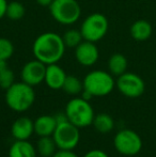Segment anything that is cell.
Listing matches in <instances>:
<instances>
[{
  "label": "cell",
  "instance_id": "obj_1",
  "mask_svg": "<svg viewBox=\"0 0 156 157\" xmlns=\"http://www.w3.org/2000/svg\"><path fill=\"white\" fill-rule=\"evenodd\" d=\"M65 48L61 35L56 32H45L34 40L32 52L36 60L48 65L58 63L64 55Z\"/></svg>",
  "mask_w": 156,
  "mask_h": 157
},
{
  "label": "cell",
  "instance_id": "obj_11",
  "mask_svg": "<svg viewBox=\"0 0 156 157\" xmlns=\"http://www.w3.org/2000/svg\"><path fill=\"white\" fill-rule=\"evenodd\" d=\"M100 52L95 43L83 40L75 48V58L83 66H92L98 60Z\"/></svg>",
  "mask_w": 156,
  "mask_h": 157
},
{
  "label": "cell",
  "instance_id": "obj_24",
  "mask_svg": "<svg viewBox=\"0 0 156 157\" xmlns=\"http://www.w3.org/2000/svg\"><path fill=\"white\" fill-rule=\"evenodd\" d=\"M13 83H15V75L11 68L6 67V70L0 72V88L6 90Z\"/></svg>",
  "mask_w": 156,
  "mask_h": 157
},
{
  "label": "cell",
  "instance_id": "obj_21",
  "mask_svg": "<svg viewBox=\"0 0 156 157\" xmlns=\"http://www.w3.org/2000/svg\"><path fill=\"white\" fill-rule=\"evenodd\" d=\"M26 14V8L19 1H11L8 3L6 16L11 21H21Z\"/></svg>",
  "mask_w": 156,
  "mask_h": 157
},
{
  "label": "cell",
  "instance_id": "obj_9",
  "mask_svg": "<svg viewBox=\"0 0 156 157\" xmlns=\"http://www.w3.org/2000/svg\"><path fill=\"white\" fill-rule=\"evenodd\" d=\"M116 87L121 94L129 98H137L144 93L146 83L139 75L135 73L125 72L120 75L116 81Z\"/></svg>",
  "mask_w": 156,
  "mask_h": 157
},
{
  "label": "cell",
  "instance_id": "obj_10",
  "mask_svg": "<svg viewBox=\"0 0 156 157\" xmlns=\"http://www.w3.org/2000/svg\"><path fill=\"white\" fill-rule=\"evenodd\" d=\"M45 73L46 64L34 59V60L27 62L23 66L21 71V81L31 87H34V86H38L41 82H43L45 79Z\"/></svg>",
  "mask_w": 156,
  "mask_h": 157
},
{
  "label": "cell",
  "instance_id": "obj_16",
  "mask_svg": "<svg viewBox=\"0 0 156 157\" xmlns=\"http://www.w3.org/2000/svg\"><path fill=\"white\" fill-rule=\"evenodd\" d=\"M38 152L28 140H15L9 150V157H36Z\"/></svg>",
  "mask_w": 156,
  "mask_h": 157
},
{
  "label": "cell",
  "instance_id": "obj_22",
  "mask_svg": "<svg viewBox=\"0 0 156 157\" xmlns=\"http://www.w3.org/2000/svg\"><path fill=\"white\" fill-rule=\"evenodd\" d=\"M62 39L65 46L70 48H76L83 41V37L80 30L76 29H70L67 31H65L64 34L62 35Z\"/></svg>",
  "mask_w": 156,
  "mask_h": 157
},
{
  "label": "cell",
  "instance_id": "obj_26",
  "mask_svg": "<svg viewBox=\"0 0 156 157\" xmlns=\"http://www.w3.org/2000/svg\"><path fill=\"white\" fill-rule=\"evenodd\" d=\"M52 157H79L77 154L74 153L73 150H59L54 154Z\"/></svg>",
  "mask_w": 156,
  "mask_h": 157
},
{
  "label": "cell",
  "instance_id": "obj_20",
  "mask_svg": "<svg viewBox=\"0 0 156 157\" xmlns=\"http://www.w3.org/2000/svg\"><path fill=\"white\" fill-rule=\"evenodd\" d=\"M62 90L70 95L81 94L83 90V82L76 76L67 75L62 86Z\"/></svg>",
  "mask_w": 156,
  "mask_h": 157
},
{
  "label": "cell",
  "instance_id": "obj_12",
  "mask_svg": "<svg viewBox=\"0 0 156 157\" xmlns=\"http://www.w3.org/2000/svg\"><path fill=\"white\" fill-rule=\"evenodd\" d=\"M67 76V73L60 65H58V63L48 64V65H46L44 82L46 83L48 88L52 90L62 89V86L64 83Z\"/></svg>",
  "mask_w": 156,
  "mask_h": 157
},
{
  "label": "cell",
  "instance_id": "obj_27",
  "mask_svg": "<svg viewBox=\"0 0 156 157\" xmlns=\"http://www.w3.org/2000/svg\"><path fill=\"white\" fill-rule=\"evenodd\" d=\"M6 8H8V1L6 0H0V19L6 16Z\"/></svg>",
  "mask_w": 156,
  "mask_h": 157
},
{
  "label": "cell",
  "instance_id": "obj_18",
  "mask_svg": "<svg viewBox=\"0 0 156 157\" xmlns=\"http://www.w3.org/2000/svg\"><path fill=\"white\" fill-rule=\"evenodd\" d=\"M93 126L100 134H108L115 127V121L112 117L108 113H98L94 117Z\"/></svg>",
  "mask_w": 156,
  "mask_h": 157
},
{
  "label": "cell",
  "instance_id": "obj_19",
  "mask_svg": "<svg viewBox=\"0 0 156 157\" xmlns=\"http://www.w3.org/2000/svg\"><path fill=\"white\" fill-rule=\"evenodd\" d=\"M36 152L42 157H52L58 149L52 136L50 137H40L36 143Z\"/></svg>",
  "mask_w": 156,
  "mask_h": 157
},
{
  "label": "cell",
  "instance_id": "obj_23",
  "mask_svg": "<svg viewBox=\"0 0 156 157\" xmlns=\"http://www.w3.org/2000/svg\"><path fill=\"white\" fill-rule=\"evenodd\" d=\"M14 54V45L10 40L0 37V59L8 61Z\"/></svg>",
  "mask_w": 156,
  "mask_h": 157
},
{
  "label": "cell",
  "instance_id": "obj_25",
  "mask_svg": "<svg viewBox=\"0 0 156 157\" xmlns=\"http://www.w3.org/2000/svg\"><path fill=\"white\" fill-rule=\"evenodd\" d=\"M82 157H109V156H108V154L103 151V150L94 149V150L88 151Z\"/></svg>",
  "mask_w": 156,
  "mask_h": 157
},
{
  "label": "cell",
  "instance_id": "obj_4",
  "mask_svg": "<svg viewBox=\"0 0 156 157\" xmlns=\"http://www.w3.org/2000/svg\"><path fill=\"white\" fill-rule=\"evenodd\" d=\"M83 90L93 95V97H102L110 94L116 87L113 75L102 70L91 71L82 80Z\"/></svg>",
  "mask_w": 156,
  "mask_h": 157
},
{
  "label": "cell",
  "instance_id": "obj_17",
  "mask_svg": "<svg viewBox=\"0 0 156 157\" xmlns=\"http://www.w3.org/2000/svg\"><path fill=\"white\" fill-rule=\"evenodd\" d=\"M128 61L126 57L122 54H113L108 60V70L109 73L113 76L119 77L120 75L124 74L127 71Z\"/></svg>",
  "mask_w": 156,
  "mask_h": 157
},
{
  "label": "cell",
  "instance_id": "obj_8",
  "mask_svg": "<svg viewBox=\"0 0 156 157\" xmlns=\"http://www.w3.org/2000/svg\"><path fill=\"white\" fill-rule=\"evenodd\" d=\"M52 138L59 150H74L80 140V132L77 126L67 120L57 124Z\"/></svg>",
  "mask_w": 156,
  "mask_h": 157
},
{
  "label": "cell",
  "instance_id": "obj_7",
  "mask_svg": "<svg viewBox=\"0 0 156 157\" xmlns=\"http://www.w3.org/2000/svg\"><path fill=\"white\" fill-rule=\"evenodd\" d=\"M113 147L121 155L135 156L141 151L142 139L135 130L125 128L116 134Z\"/></svg>",
  "mask_w": 156,
  "mask_h": 157
},
{
  "label": "cell",
  "instance_id": "obj_6",
  "mask_svg": "<svg viewBox=\"0 0 156 157\" xmlns=\"http://www.w3.org/2000/svg\"><path fill=\"white\" fill-rule=\"evenodd\" d=\"M108 28L109 21L107 17L102 13H93L83 19L79 30L85 41L96 43L106 35Z\"/></svg>",
  "mask_w": 156,
  "mask_h": 157
},
{
  "label": "cell",
  "instance_id": "obj_29",
  "mask_svg": "<svg viewBox=\"0 0 156 157\" xmlns=\"http://www.w3.org/2000/svg\"><path fill=\"white\" fill-rule=\"evenodd\" d=\"M8 67V63H6V60H3V59H0V72H2L3 70Z\"/></svg>",
  "mask_w": 156,
  "mask_h": 157
},
{
  "label": "cell",
  "instance_id": "obj_2",
  "mask_svg": "<svg viewBox=\"0 0 156 157\" xmlns=\"http://www.w3.org/2000/svg\"><path fill=\"white\" fill-rule=\"evenodd\" d=\"M36 101L33 87L24 81L15 82L6 90V103L15 112H25L32 107Z\"/></svg>",
  "mask_w": 156,
  "mask_h": 157
},
{
  "label": "cell",
  "instance_id": "obj_15",
  "mask_svg": "<svg viewBox=\"0 0 156 157\" xmlns=\"http://www.w3.org/2000/svg\"><path fill=\"white\" fill-rule=\"evenodd\" d=\"M152 25L146 19H138V21H134L129 28L131 36L138 42H143L149 40L152 35Z\"/></svg>",
  "mask_w": 156,
  "mask_h": 157
},
{
  "label": "cell",
  "instance_id": "obj_13",
  "mask_svg": "<svg viewBox=\"0 0 156 157\" xmlns=\"http://www.w3.org/2000/svg\"><path fill=\"white\" fill-rule=\"evenodd\" d=\"M34 132V122L27 117L16 119L11 126V134L15 140H28Z\"/></svg>",
  "mask_w": 156,
  "mask_h": 157
},
{
  "label": "cell",
  "instance_id": "obj_3",
  "mask_svg": "<svg viewBox=\"0 0 156 157\" xmlns=\"http://www.w3.org/2000/svg\"><path fill=\"white\" fill-rule=\"evenodd\" d=\"M64 112L67 117V120L78 128L92 125L95 117L93 107L90 101L83 99L82 97L72 98L65 106Z\"/></svg>",
  "mask_w": 156,
  "mask_h": 157
},
{
  "label": "cell",
  "instance_id": "obj_28",
  "mask_svg": "<svg viewBox=\"0 0 156 157\" xmlns=\"http://www.w3.org/2000/svg\"><path fill=\"white\" fill-rule=\"evenodd\" d=\"M36 3L39 4V6H49L50 4L52 3V1L54 0H36Z\"/></svg>",
  "mask_w": 156,
  "mask_h": 157
},
{
  "label": "cell",
  "instance_id": "obj_14",
  "mask_svg": "<svg viewBox=\"0 0 156 157\" xmlns=\"http://www.w3.org/2000/svg\"><path fill=\"white\" fill-rule=\"evenodd\" d=\"M57 120L55 116L43 114L34 121V132L39 137H50L52 136L57 127Z\"/></svg>",
  "mask_w": 156,
  "mask_h": 157
},
{
  "label": "cell",
  "instance_id": "obj_5",
  "mask_svg": "<svg viewBox=\"0 0 156 157\" xmlns=\"http://www.w3.org/2000/svg\"><path fill=\"white\" fill-rule=\"evenodd\" d=\"M48 8L52 18L61 25H73L80 18L81 8L76 0H54Z\"/></svg>",
  "mask_w": 156,
  "mask_h": 157
}]
</instances>
